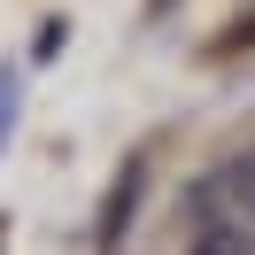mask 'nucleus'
<instances>
[{"mask_svg": "<svg viewBox=\"0 0 255 255\" xmlns=\"http://www.w3.org/2000/svg\"><path fill=\"white\" fill-rule=\"evenodd\" d=\"M209 193H217V201L232 209V217H248V224H255V147H248V155H232V162H224V170L209 178Z\"/></svg>", "mask_w": 255, "mask_h": 255, "instance_id": "f257e3e1", "label": "nucleus"}, {"mask_svg": "<svg viewBox=\"0 0 255 255\" xmlns=\"http://www.w3.org/2000/svg\"><path fill=\"white\" fill-rule=\"evenodd\" d=\"M131 193H139V162H131V170L116 178V193H109V224H101V248H116V240H124V224H131Z\"/></svg>", "mask_w": 255, "mask_h": 255, "instance_id": "7ed1b4c3", "label": "nucleus"}, {"mask_svg": "<svg viewBox=\"0 0 255 255\" xmlns=\"http://www.w3.org/2000/svg\"><path fill=\"white\" fill-rule=\"evenodd\" d=\"M8 116H16V70H0V139H8Z\"/></svg>", "mask_w": 255, "mask_h": 255, "instance_id": "20e7f679", "label": "nucleus"}, {"mask_svg": "<svg viewBox=\"0 0 255 255\" xmlns=\"http://www.w3.org/2000/svg\"><path fill=\"white\" fill-rule=\"evenodd\" d=\"M147 8H178V0H147Z\"/></svg>", "mask_w": 255, "mask_h": 255, "instance_id": "39448f33", "label": "nucleus"}, {"mask_svg": "<svg viewBox=\"0 0 255 255\" xmlns=\"http://www.w3.org/2000/svg\"><path fill=\"white\" fill-rule=\"evenodd\" d=\"M186 255H255V232L248 224H201Z\"/></svg>", "mask_w": 255, "mask_h": 255, "instance_id": "f03ea898", "label": "nucleus"}]
</instances>
